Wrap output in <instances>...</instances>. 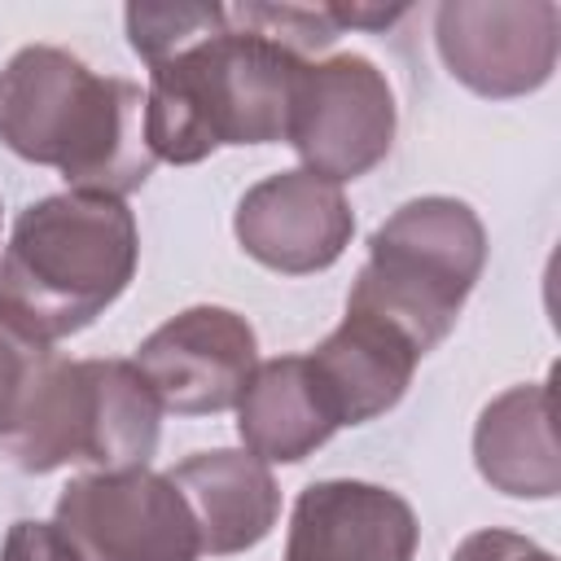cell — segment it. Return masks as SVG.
<instances>
[{"label": "cell", "mask_w": 561, "mask_h": 561, "mask_svg": "<svg viewBox=\"0 0 561 561\" xmlns=\"http://www.w3.org/2000/svg\"><path fill=\"white\" fill-rule=\"evenodd\" d=\"M0 140L26 162L57 167L75 193L123 197L153 171L145 92L92 75L53 44L18 48L0 70Z\"/></svg>", "instance_id": "6da1fadb"}, {"label": "cell", "mask_w": 561, "mask_h": 561, "mask_svg": "<svg viewBox=\"0 0 561 561\" xmlns=\"http://www.w3.org/2000/svg\"><path fill=\"white\" fill-rule=\"evenodd\" d=\"M302 57L276 39L228 26L149 66L145 145L153 162H202L219 145H272L289 131Z\"/></svg>", "instance_id": "7a4b0ae2"}, {"label": "cell", "mask_w": 561, "mask_h": 561, "mask_svg": "<svg viewBox=\"0 0 561 561\" xmlns=\"http://www.w3.org/2000/svg\"><path fill=\"white\" fill-rule=\"evenodd\" d=\"M136 215L123 197L53 193L26 206L0 259V298L39 333L88 329L136 276Z\"/></svg>", "instance_id": "3957f363"}, {"label": "cell", "mask_w": 561, "mask_h": 561, "mask_svg": "<svg viewBox=\"0 0 561 561\" xmlns=\"http://www.w3.org/2000/svg\"><path fill=\"white\" fill-rule=\"evenodd\" d=\"M486 263V232L456 197H412L373 237L346 311L390 324L416 355H430L456 324Z\"/></svg>", "instance_id": "277c9868"}, {"label": "cell", "mask_w": 561, "mask_h": 561, "mask_svg": "<svg viewBox=\"0 0 561 561\" xmlns=\"http://www.w3.org/2000/svg\"><path fill=\"white\" fill-rule=\"evenodd\" d=\"M162 430V403L131 359H57L9 451L26 473L96 465L145 469Z\"/></svg>", "instance_id": "5b68a950"}, {"label": "cell", "mask_w": 561, "mask_h": 561, "mask_svg": "<svg viewBox=\"0 0 561 561\" xmlns=\"http://www.w3.org/2000/svg\"><path fill=\"white\" fill-rule=\"evenodd\" d=\"M53 526L83 561H197V522L167 473H83L57 495Z\"/></svg>", "instance_id": "8992f818"}, {"label": "cell", "mask_w": 561, "mask_h": 561, "mask_svg": "<svg viewBox=\"0 0 561 561\" xmlns=\"http://www.w3.org/2000/svg\"><path fill=\"white\" fill-rule=\"evenodd\" d=\"M285 140L298 149L302 171L329 184L368 175L394 145V92L386 75L359 53H337L316 66L307 61Z\"/></svg>", "instance_id": "52a82bcc"}, {"label": "cell", "mask_w": 561, "mask_h": 561, "mask_svg": "<svg viewBox=\"0 0 561 561\" xmlns=\"http://www.w3.org/2000/svg\"><path fill=\"white\" fill-rule=\"evenodd\" d=\"M443 66L478 96H526L552 79L561 9L552 0H447L434 22Z\"/></svg>", "instance_id": "ba28073f"}, {"label": "cell", "mask_w": 561, "mask_h": 561, "mask_svg": "<svg viewBox=\"0 0 561 561\" xmlns=\"http://www.w3.org/2000/svg\"><path fill=\"white\" fill-rule=\"evenodd\" d=\"M131 364L158 394L162 412L210 416L237 408L250 373L259 368V342L245 316L228 307H188L158 324Z\"/></svg>", "instance_id": "9c48e42d"}, {"label": "cell", "mask_w": 561, "mask_h": 561, "mask_svg": "<svg viewBox=\"0 0 561 561\" xmlns=\"http://www.w3.org/2000/svg\"><path fill=\"white\" fill-rule=\"evenodd\" d=\"M232 228L254 263L285 276H307L342 259L355 232V215L342 197V184H329L298 167L245 188Z\"/></svg>", "instance_id": "30bf717a"}, {"label": "cell", "mask_w": 561, "mask_h": 561, "mask_svg": "<svg viewBox=\"0 0 561 561\" xmlns=\"http://www.w3.org/2000/svg\"><path fill=\"white\" fill-rule=\"evenodd\" d=\"M416 539L421 526L403 495L329 478L294 500L285 561H412Z\"/></svg>", "instance_id": "8fae6325"}, {"label": "cell", "mask_w": 561, "mask_h": 561, "mask_svg": "<svg viewBox=\"0 0 561 561\" xmlns=\"http://www.w3.org/2000/svg\"><path fill=\"white\" fill-rule=\"evenodd\" d=\"M302 359L337 430L390 412L421 364V355L390 324L359 311H346L342 324Z\"/></svg>", "instance_id": "7c38bea8"}, {"label": "cell", "mask_w": 561, "mask_h": 561, "mask_svg": "<svg viewBox=\"0 0 561 561\" xmlns=\"http://www.w3.org/2000/svg\"><path fill=\"white\" fill-rule=\"evenodd\" d=\"M167 478L184 495L197 522L202 552L210 557H232V552L263 543L280 517L276 478L250 451H232V447L197 451L180 460Z\"/></svg>", "instance_id": "4fadbf2b"}, {"label": "cell", "mask_w": 561, "mask_h": 561, "mask_svg": "<svg viewBox=\"0 0 561 561\" xmlns=\"http://www.w3.org/2000/svg\"><path fill=\"white\" fill-rule=\"evenodd\" d=\"M478 473L517 500H552L561 491V456L552 434V386L530 381L495 394L473 430Z\"/></svg>", "instance_id": "5bb4252c"}, {"label": "cell", "mask_w": 561, "mask_h": 561, "mask_svg": "<svg viewBox=\"0 0 561 561\" xmlns=\"http://www.w3.org/2000/svg\"><path fill=\"white\" fill-rule=\"evenodd\" d=\"M333 430L337 421L329 416L302 355L259 364L237 399V434L263 465H298L324 447Z\"/></svg>", "instance_id": "9a60e30c"}, {"label": "cell", "mask_w": 561, "mask_h": 561, "mask_svg": "<svg viewBox=\"0 0 561 561\" xmlns=\"http://www.w3.org/2000/svg\"><path fill=\"white\" fill-rule=\"evenodd\" d=\"M57 359L61 355L53 351V337L39 333L9 298H0V438L4 443L22 430Z\"/></svg>", "instance_id": "2e32d148"}, {"label": "cell", "mask_w": 561, "mask_h": 561, "mask_svg": "<svg viewBox=\"0 0 561 561\" xmlns=\"http://www.w3.org/2000/svg\"><path fill=\"white\" fill-rule=\"evenodd\" d=\"M219 26H228L224 4H127V39L149 66Z\"/></svg>", "instance_id": "e0dca14e"}, {"label": "cell", "mask_w": 561, "mask_h": 561, "mask_svg": "<svg viewBox=\"0 0 561 561\" xmlns=\"http://www.w3.org/2000/svg\"><path fill=\"white\" fill-rule=\"evenodd\" d=\"M0 561H83V557L70 548V539H66L53 522H31V517H22V522H13L9 535H4Z\"/></svg>", "instance_id": "ac0fdd59"}, {"label": "cell", "mask_w": 561, "mask_h": 561, "mask_svg": "<svg viewBox=\"0 0 561 561\" xmlns=\"http://www.w3.org/2000/svg\"><path fill=\"white\" fill-rule=\"evenodd\" d=\"M451 561H557L548 548H539L535 539L526 535H513V530H473L456 552Z\"/></svg>", "instance_id": "d6986e66"}]
</instances>
